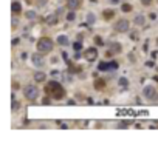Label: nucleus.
I'll use <instances>...</instances> for the list:
<instances>
[{
  "mask_svg": "<svg viewBox=\"0 0 158 145\" xmlns=\"http://www.w3.org/2000/svg\"><path fill=\"white\" fill-rule=\"evenodd\" d=\"M110 51H112V54H113V53H119L121 51V45H119L118 42H112L110 43Z\"/></svg>",
  "mask_w": 158,
  "mask_h": 145,
  "instance_id": "obj_14",
  "label": "nucleus"
},
{
  "mask_svg": "<svg viewBox=\"0 0 158 145\" xmlns=\"http://www.w3.org/2000/svg\"><path fill=\"white\" fill-rule=\"evenodd\" d=\"M127 125H129L127 122H121V124H119V127H127Z\"/></svg>",
  "mask_w": 158,
  "mask_h": 145,
  "instance_id": "obj_33",
  "label": "nucleus"
},
{
  "mask_svg": "<svg viewBox=\"0 0 158 145\" xmlns=\"http://www.w3.org/2000/svg\"><path fill=\"white\" fill-rule=\"evenodd\" d=\"M53 47H54V43H53V40L48 39V37H42L36 43V49L39 53H50L53 49Z\"/></svg>",
  "mask_w": 158,
  "mask_h": 145,
  "instance_id": "obj_1",
  "label": "nucleus"
},
{
  "mask_svg": "<svg viewBox=\"0 0 158 145\" xmlns=\"http://www.w3.org/2000/svg\"><path fill=\"white\" fill-rule=\"evenodd\" d=\"M110 70H118V63L116 62H110Z\"/></svg>",
  "mask_w": 158,
  "mask_h": 145,
  "instance_id": "obj_27",
  "label": "nucleus"
},
{
  "mask_svg": "<svg viewBox=\"0 0 158 145\" xmlns=\"http://www.w3.org/2000/svg\"><path fill=\"white\" fill-rule=\"evenodd\" d=\"M157 45H158V39H157Z\"/></svg>",
  "mask_w": 158,
  "mask_h": 145,
  "instance_id": "obj_36",
  "label": "nucleus"
},
{
  "mask_svg": "<svg viewBox=\"0 0 158 145\" xmlns=\"http://www.w3.org/2000/svg\"><path fill=\"white\" fill-rule=\"evenodd\" d=\"M67 104H68V105H76V102H75V100H68Z\"/></svg>",
  "mask_w": 158,
  "mask_h": 145,
  "instance_id": "obj_35",
  "label": "nucleus"
},
{
  "mask_svg": "<svg viewBox=\"0 0 158 145\" xmlns=\"http://www.w3.org/2000/svg\"><path fill=\"white\" fill-rule=\"evenodd\" d=\"M19 42H20V39H14V40H13V45L16 47V45H19Z\"/></svg>",
  "mask_w": 158,
  "mask_h": 145,
  "instance_id": "obj_31",
  "label": "nucleus"
},
{
  "mask_svg": "<svg viewBox=\"0 0 158 145\" xmlns=\"http://www.w3.org/2000/svg\"><path fill=\"white\" fill-rule=\"evenodd\" d=\"M149 17H150V20H155V17H157V16H155V14H153V13H152V14H150V16H149Z\"/></svg>",
  "mask_w": 158,
  "mask_h": 145,
  "instance_id": "obj_34",
  "label": "nucleus"
},
{
  "mask_svg": "<svg viewBox=\"0 0 158 145\" xmlns=\"http://www.w3.org/2000/svg\"><path fill=\"white\" fill-rule=\"evenodd\" d=\"M24 96L28 100H36L39 97V88L36 85H26L24 88Z\"/></svg>",
  "mask_w": 158,
  "mask_h": 145,
  "instance_id": "obj_2",
  "label": "nucleus"
},
{
  "mask_svg": "<svg viewBox=\"0 0 158 145\" xmlns=\"http://www.w3.org/2000/svg\"><path fill=\"white\" fill-rule=\"evenodd\" d=\"M81 48H82V45H81V42H75V43H73V49H76V51H79Z\"/></svg>",
  "mask_w": 158,
  "mask_h": 145,
  "instance_id": "obj_23",
  "label": "nucleus"
},
{
  "mask_svg": "<svg viewBox=\"0 0 158 145\" xmlns=\"http://www.w3.org/2000/svg\"><path fill=\"white\" fill-rule=\"evenodd\" d=\"M121 11H122V13H130V11H132V5H129V3H124V5L121 6Z\"/></svg>",
  "mask_w": 158,
  "mask_h": 145,
  "instance_id": "obj_20",
  "label": "nucleus"
},
{
  "mask_svg": "<svg viewBox=\"0 0 158 145\" xmlns=\"http://www.w3.org/2000/svg\"><path fill=\"white\" fill-rule=\"evenodd\" d=\"M56 14H57V16H61V14H64V8H59V9L56 11Z\"/></svg>",
  "mask_w": 158,
  "mask_h": 145,
  "instance_id": "obj_30",
  "label": "nucleus"
},
{
  "mask_svg": "<svg viewBox=\"0 0 158 145\" xmlns=\"http://www.w3.org/2000/svg\"><path fill=\"white\" fill-rule=\"evenodd\" d=\"M47 23L48 25H56L57 23V14H51V16H48Z\"/></svg>",
  "mask_w": 158,
  "mask_h": 145,
  "instance_id": "obj_15",
  "label": "nucleus"
},
{
  "mask_svg": "<svg viewBox=\"0 0 158 145\" xmlns=\"http://www.w3.org/2000/svg\"><path fill=\"white\" fill-rule=\"evenodd\" d=\"M11 108H13V111H17V110H19V102H17V100H14V102H13V106H11Z\"/></svg>",
  "mask_w": 158,
  "mask_h": 145,
  "instance_id": "obj_25",
  "label": "nucleus"
},
{
  "mask_svg": "<svg viewBox=\"0 0 158 145\" xmlns=\"http://www.w3.org/2000/svg\"><path fill=\"white\" fill-rule=\"evenodd\" d=\"M42 104H44V105H48V104H51V99H50V97H45L44 100H42Z\"/></svg>",
  "mask_w": 158,
  "mask_h": 145,
  "instance_id": "obj_28",
  "label": "nucleus"
},
{
  "mask_svg": "<svg viewBox=\"0 0 158 145\" xmlns=\"http://www.w3.org/2000/svg\"><path fill=\"white\" fill-rule=\"evenodd\" d=\"M133 23L136 25V26H143V25H146V17L143 16V14H136L133 19Z\"/></svg>",
  "mask_w": 158,
  "mask_h": 145,
  "instance_id": "obj_9",
  "label": "nucleus"
},
{
  "mask_svg": "<svg viewBox=\"0 0 158 145\" xmlns=\"http://www.w3.org/2000/svg\"><path fill=\"white\" fill-rule=\"evenodd\" d=\"M98 70L101 71H106V70H110V63H106V62H101L98 65Z\"/></svg>",
  "mask_w": 158,
  "mask_h": 145,
  "instance_id": "obj_19",
  "label": "nucleus"
},
{
  "mask_svg": "<svg viewBox=\"0 0 158 145\" xmlns=\"http://www.w3.org/2000/svg\"><path fill=\"white\" fill-rule=\"evenodd\" d=\"M138 37H140V34H138V33H133L132 34V39L133 40H138Z\"/></svg>",
  "mask_w": 158,
  "mask_h": 145,
  "instance_id": "obj_29",
  "label": "nucleus"
},
{
  "mask_svg": "<svg viewBox=\"0 0 158 145\" xmlns=\"http://www.w3.org/2000/svg\"><path fill=\"white\" fill-rule=\"evenodd\" d=\"M45 79H47V74H45L44 71H37L36 74H34V80L36 82H45Z\"/></svg>",
  "mask_w": 158,
  "mask_h": 145,
  "instance_id": "obj_12",
  "label": "nucleus"
},
{
  "mask_svg": "<svg viewBox=\"0 0 158 145\" xmlns=\"http://www.w3.org/2000/svg\"><path fill=\"white\" fill-rule=\"evenodd\" d=\"M82 5V0H67V6L70 9H78Z\"/></svg>",
  "mask_w": 158,
  "mask_h": 145,
  "instance_id": "obj_8",
  "label": "nucleus"
},
{
  "mask_svg": "<svg viewBox=\"0 0 158 145\" xmlns=\"http://www.w3.org/2000/svg\"><path fill=\"white\" fill-rule=\"evenodd\" d=\"M62 79H64L67 83H71V82H73V76L68 74V72H62Z\"/></svg>",
  "mask_w": 158,
  "mask_h": 145,
  "instance_id": "obj_18",
  "label": "nucleus"
},
{
  "mask_svg": "<svg viewBox=\"0 0 158 145\" xmlns=\"http://www.w3.org/2000/svg\"><path fill=\"white\" fill-rule=\"evenodd\" d=\"M56 42H57V43L61 45V47H67V45L70 43V40H68V37L65 36V34H61V36H57Z\"/></svg>",
  "mask_w": 158,
  "mask_h": 145,
  "instance_id": "obj_10",
  "label": "nucleus"
},
{
  "mask_svg": "<svg viewBox=\"0 0 158 145\" xmlns=\"http://www.w3.org/2000/svg\"><path fill=\"white\" fill-rule=\"evenodd\" d=\"M85 20L88 25H95L96 23V14L95 13H87L85 14Z\"/></svg>",
  "mask_w": 158,
  "mask_h": 145,
  "instance_id": "obj_11",
  "label": "nucleus"
},
{
  "mask_svg": "<svg viewBox=\"0 0 158 145\" xmlns=\"http://www.w3.org/2000/svg\"><path fill=\"white\" fill-rule=\"evenodd\" d=\"M143 96H144V99H147V100H157L158 91L153 85H146L144 88H143Z\"/></svg>",
  "mask_w": 158,
  "mask_h": 145,
  "instance_id": "obj_3",
  "label": "nucleus"
},
{
  "mask_svg": "<svg viewBox=\"0 0 158 145\" xmlns=\"http://www.w3.org/2000/svg\"><path fill=\"white\" fill-rule=\"evenodd\" d=\"M152 2H153V0H141V3L144 6H150V5H152Z\"/></svg>",
  "mask_w": 158,
  "mask_h": 145,
  "instance_id": "obj_26",
  "label": "nucleus"
},
{
  "mask_svg": "<svg viewBox=\"0 0 158 145\" xmlns=\"http://www.w3.org/2000/svg\"><path fill=\"white\" fill-rule=\"evenodd\" d=\"M113 29H115L116 33H129V29H130V22L127 20V19H119V20L115 22Z\"/></svg>",
  "mask_w": 158,
  "mask_h": 145,
  "instance_id": "obj_4",
  "label": "nucleus"
},
{
  "mask_svg": "<svg viewBox=\"0 0 158 145\" xmlns=\"http://www.w3.org/2000/svg\"><path fill=\"white\" fill-rule=\"evenodd\" d=\"M11 9H13V13H20V2H17V0H16V2H13V5H11Z\"/></svg>",
  "mask_w": 158,
  "mask_h": 145,
  "instance_id": "obj_16",
  "label": "nucleus"
},
{
  "mask_svg": "<svg viewBox=\"0 0 158 145\" xmlns=\"http://www.w3.org/2000/svg\"><path fill=\"white\" fill-rule=\"evenodd\" d=\"M95 43L99 45V47H102V45H104V40L101 39V37H95Z\"/></svg>",
  "mask_w": 158,
  "mask_h": 145,
  "instance_id": "obj_24",
  "label": "nucleus"
},
{
  "mask_svg": "<svg viewBox=\"0 0 158 145\" xmlns=\"http://www.w3.org/2000/svg\"><path fill=\"white\" fill-rule=\"evenodd\" d=\"M67 20H68V22H75V20H76V13H75V9H71L70 13L67 14Z\"/></svg>",
  "mask_w": 158,
  "mask_h": 145,
  "instance_id": "obj_17",
  "label": "nucleus"
},
{
  "mask_svg": "<svg viewBox=\"0 0 158 145\" xmlns=\"http://www.w3.org/2000/svg\"><path fill=\"white\" fill-rule=\"evenodd\" d=\"M109 2L112 3V5H116V3H119V0H109Z\"/></svg>",
  "mask_w": 158,
  "mask_h": 145,
  "instance_id": "obj_32",
  "label": "nucleus"
},
{
  "mask_svg": "<svg viewBox=\"0 0 158 145\" xmlns=\"http://www.w3.org/2000/svg\"><path fill=\"white\" fill-rule=\"evenodd\" d=\"M37 17V13L34 9H28V11H25V19L26 20H34V19Z\"/></svg>",
  "mask_w": 158,
  "mask_h": 145,
  "instance_id": "obj_13",
  "label": "nucleus"
},
{
  "mask_svg": "<svg viewBox=\"0 0 158 145\" xmlns=\"http://www.w3.org/2000/svg\"><path fill=\"white\" fill-rule=\"evenodd\" d=\"M61 90H62V86H61V83H59V82H56V80H50L48 86H47V91H50V93H57V91H61Z\"/></svg>",
  "mask_w": 158,
  "mask_h": 145,
  "instance_id": "obj_6",
  "label": "nucleus"
},
{
  "mask_svg": "<svg viewBox=\"0 0 158 145\" xmlns=\"http://www.w3.org/2000/svg\"><path fill=\"white\" fill-rule=\"evenodd\" d=\"M47 2H48V0H36V5H37V8H44V6L47 5Z\"/></svg>",
  "mask_w": 158,
  "mask_h": 145,
  "instance_id": "obj_21",
  "label": "nucleus"
},
{
  "mask_svg": "<svg viewBox=\"0 0 158 145\" xmlns=\"http://www.w3.org/2000/svg\"><path fill=\"white\" fill-rule=\"evenodd\" d=\"M31 62H33V65L36 68H44L45 67V59H44V56L42 54H33L31 56Z\"/></svg>",
  "mask_w": 158,
  "mask_h": 145,
  "instance_id": "obj_5",
  "label": "nucleus"
},
{
  "mask_svg": "<svg viewBox=\"0 0 158 145\" xmlns=\"http://www.w3.org/2000/svg\"><path fill=\"white\" fill-rule=\"evenodd\" d=\"M119 85H121V86H127V85H129V80H127L126 77H121V79H119Z\"/></svg>",
  "mask_w": 158,
  "mask_h": 145,
  "instance_id": "obj_22",
  "label": "nucleus"
},
{
  "mask_svg": "<svg viewBox=\"0 0 158 145\" xmlns=\"http://www.w3.org/2000/svg\"><path fill=\"white\" fill-rule=\"evenodd\" d=\"M96 56H98V51H96V48H88V49H87V53H85L87 60L93 62V60L96 59Z\"/></svg>",
  "mask_w": 158,
  "mask_h": 145,
  "instance_id": "obj_7",
  "label": "nucleus"
}]
</instances>
